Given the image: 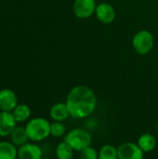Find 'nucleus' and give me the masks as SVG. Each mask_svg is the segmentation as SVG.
Masks as SVG:
<instances>
[{
	"label": "nucleus",
	"instance_id": "obj_1",
	"mask_svg": "<svg viewBox=\"0 0 158 159\" xmlns=\"http://www.w3.org/2000/svg\"><path fill=\"white\" fill-rule=\"evenodd\" d=\"M70 117L84 119L93 114L97 107L98 100L95 92L88 86L74 87L68 93L65 101Z\"/></svg>",
	"mask_w": 158,
	"mask_h": 159
},
{
	"label": "nucleus",
	"instance_id": "obj_2",
	"mask_svg": "<svg viewBox=\"0 0 158 159\" xmlns=\"http://www.w3.org/2000/svg\"><path fill=\"white\" fill-rule=\"evenodd\" d=\"M25 130L29 141L40 143L50 136V122L44 117H34L26 122Z\"/></svg>",
	"mask_w": 158,
	"mask_h": 159
},
{
	"label": "nucleus",
	"instance_id": "obj_3",
	"mask_svg": "<svg viewBox=\"0 0 158 159\" xmlns=\"http://www.w3.org/2000/svg\"><path fill=\"white\" fill-rule=\"evenodd\" d=\"M65 141L75 152H81L92 143V136L90 132L82 128L70 129L64 136Z\"/></svg>",
	"mask_w": 158,
	"mask_h": 159
},
{
	"label": "nucleus",
	"instance_id": "obj_4",
	"mask_svg": "<svg viewBox=\"0 0 158 159\" xmlns=\"http://www.w3.org/2000/svg\"><path fill=\"white\" fill-rule=\"evenodd\" d=\"M155 45V38L148 30H141L137 32L132 38V47L135 51L142 56L149 54Z\"/></svg>",
	"mask_w": 158,
	"mask_h": 159
},
{
	"label": "nucleus",
	"instance_id": "obj_5",
	"mask_svg": "<svg viewBox=\"0 0 158 159\" xmlns=\"http://www.w3.org/2000/svg\"><path fill=\"white\" fill-rule=\"evenodd\" d=\"M96 7V0H74L73 11L76 18L85 20L95 14Z\"/></svg>",
	"mask_w": 158,
	"mask_h": 159
},
{
	"label": "nucleus",
	"instance_id": "obj_6",
	"mask_svg": "<svg viewBox=\"0 0 158 159\" xmlns=\"http://www.w3.org/2000/svg\"><path fill=\"white\" fill-rule=\"evenodd\" d=\"M118 159H143L144 153L137 143L127 142L117 147Z\"/></svg>",
	"mask_w": 158,
	"mask_h": 159
},
{
	"label": "nucleus",
	"instance_id": "obj_7",
	"mask_svg": "<svg viewBox=\"0 0 158 159\" xmlns=\"http://www.w3.org/2000/svg\"><path fill=\"white\" fill-rule=\"evenodd\" d=\"M95 15L98 20L102 24H111L115 20L116 12L111 4L102 2L97 5Z\"/></svg>",
	"mask_w": 158,
	"mask_h": 159
},
{
	"label": "nucleus",
	"instance_id": "obj_8",
	"mask_svg": "<svg viewBox=\"0 0 158 159\" xmlns=\"http://www.w3.org/2000/svg\"><path fill=\"white\" fill-rule=\"evenodd\" d=\"M18 104V97L12 89H0V111L12 112Z\"/></svg>",
	"mask_w": 158,
	"mask_h": 159
},
{
	"label": "nucleus",
	"instance_id": "obj_9",
	"mask_svg": "<svg viewBox=\"0 0 158 159\" xmlns=\"http://www.w3.org/2000/svg\"><path fill=\"white\" fill-rule=\"evenodd\" d=\"M42 148L36 143H27L18 148V159H42Z\"/></svg>",
	"mask_w": 158,
	"mask_h": 159
},
{
	"label": "nucleus",
	"instance_id": "obj_10",
	"mask_svg": "<svg viewBox=\"0 0 158 159\" xmlns=\"http://www.w3.org/2000/svg\"><path fill=\"white\" fill-rule=\"evenodd\" d=\"M17 121L11 112L0 111V137H9L17 127Z\"/></svg>",
	"mask_w": 158,
	"mask_h": 159
},
{
	"label": "nucleus",
	"instance_id": "obj_11",
	"mask_svg": "<svg viewBox=\"0 0 158 159\" xmlns=\"http://www.w3.org/2000/svg\"><path fill=\"white\" fill-rule=\"evenodd\" d=\"M49 116L53 121L63 122L70 117V114L65 102H57L49 109Z\"/></svg>",
	"mask_w": 158,
	"mask_h": 159
},
{
	"label": "nucleus",
	"instance_id": "obj_12",
	"mask_svg": "<svg viewBox=\"0 0 158 159\" xmlns=\"http://www.w3.org/2000/svg\"><path fill=\"white\" fill-rule=\"evenodd\" d=\"M137 144L142 150L143 153H150L156 149L157 141H156V138L153 134L143 133L139 137L137 141Z\"/></svg>",
	"mask_w": 158,
	"mask_h": 159
},
{
	"label": "nucleus",
	"instance_id": "obj_13",
	"mask_svg": "<svg viewBox=\"0 0 158 159\" xmlns=\"http://www.w3.org/2000/svg\"><path fill=\"white\" fill-rule=\"evenodd\" d=\"M0 159H18V147L10 141H0Z\"/></svg>",
	"mask_w": 158,
	"mask_h": 159
},
{
	"label": "nucleus",
	"instance_id": "obj_14",
	"mask_svg": "<svg viewBox=\"0 0 158 159\" xmlns=\"http://www.w3.org/2000/svg\"><path fill=\"white\" fill-rule=\"evenodd\" d=\"M9 141L16 146V147H20L27 143L29 142L26 130L24 127H16L15 129L11 132L9 135Z\"/></svg>",
	"mask_w": 158,
	"mask_h": 159
},
{
	"label": "nucleus",
	"instance_id": "obj_15",
	"mask_svg": "<svg viewBox=\"0 0 158 159\" xmlns=\"http://www.w3.org/2000/svg\"><path fill=\"white\" fill-rule=\"evenodd\" d=\"M11 113L15 117L17 123H25L31 119L32 116L31 108L24 103H19Z\"/></svg>",
	"mask_w": 158,
	"mask_h": 159
},
{
	"label": "nucleus",
	"instance_id": "obj_16",
	"mask_svg": "<svg viewBox=\"0 0 158 159\" xmlns=\"http://www.w3.org/2000/svg\"><path fill=\"white\" fill-rule=\"evenodd\" d=\"M74 150L65 142L59 143L55 148V156L57 159H74Z\"/></svg>",
	"mask_w": 158,
	"mask_h": 159
},
{
	"label": "nucleus",
	"instance_id": "obj_17",
	"mask_svg": "<svg viewBox=\"0 0 158 159\" xmlns=\"http://www.w3.org/2000/svg\"><path fill=\"white\" fill-rule=\"evenodd\" d=\"M99 159H118L117 147L112 144L102 145L99 152Z\"/></svg>",
	"mask_w": 158,
	"mask_h": 159
},
{
	"label": "nucleus",
	"instance_id": "obj_18",
	"mask_svg": "<svg viewBox=\"0 0 158 159\" xmlns=\"http://www.w3.org/2000/svg\"><path fill=\"white\" fill-rule=\"evenodd\" d=\"M66 133V126L63 122L53 121L50 123V136L54 138H61L64 137Z\"/></svg>",
	"mask_w": 158,
	"mask_h": 159
},
{
	"label": "nucleus",
	"instance_id": "obj_19",
	"mask_svg": "<svg viewBox=\"0 0 158 159\" xmlns=\"http://www.w3.org/2000/svg\"><path fill=\"white\" fill-rule=\"evenodd\" d=\"M80 159H99L98 151L91 145L79 152Z\"/></svg>",
	"mask_w": 158,
	"mask_h": 159
},
{
	"label": "nucleus",
	"instance_id": "obj_20",
	"mask_svg": "<svg viewBox=\"0 0 158 159\" xmlns=\"http://www.w3.org/2000/svg\"><path fill=\"white\" fill-rule=\"evenodd\" d=\"M156 131H157V134H158V122H157V124H156Z\"/></svg>",
	"mask_w": 158,
	"mask_h": 159
},
{
	"label": "nucleus",
	"instance_id": "obj_21",
	"mask_svg": "<svg viewBox=\"0 0 158 159\" xmlns=\"http://www.w3.org/2000/svg\"><path fill=\"white\" fill-rule=\"evenodd\" d=\"M42 159H44V158H42Z\"/></svg>",
	"mask_w": 158,
	"mask_h": 159
}]
</instances>
